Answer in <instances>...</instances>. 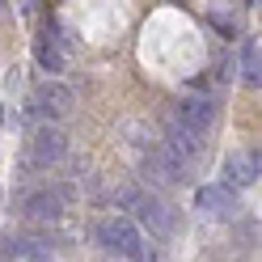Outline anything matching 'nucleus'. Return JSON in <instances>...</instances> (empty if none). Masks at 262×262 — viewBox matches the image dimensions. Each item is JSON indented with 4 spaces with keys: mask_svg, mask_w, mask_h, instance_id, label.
<instances>
[{
    "mask_svg": "<svg viewBox=\"0 0 262 262\" xmlns=\"http://www.w3.org/2000/svg\"><path fill=\"white\" fill-rule=\"evenodd\" d=\"M38 63H42V68H47V72H51V76H55V72L63 68V55H59V51H55V47H51V42H47V38H42V42H38Z\"/></svg>",
    "mask_w": 262,
    "mask_h": 262,
    "instance_id": "nucleus-13",
    "label": "nucleus"
},
{
    "mask_svg": "<svg viewBox=\"0 0 262 262\" xmlns=\"http://www.w3.org/2000/svg\"><path fill=\"white\" fill-rule=\"evenodd\" d=\"M0 5H5V0H0Z\"/></svg>",
    "mask_w": 262,
    "mask_h": 262,
    "instance_id": "nucleus-14",
    "label": "nucleus"
},
{
    "mask_svg": "<svg viewBox=\"0 0 262 262\" xmlns=\"http://www.w3.org/2000/svg\"><path fill=\"white\" fill-rule=\"evenodd\" d=\"M258 63H262V51H258V38H250L241 47V80L245 85H254L258 89V80H262V72H258Z\"/></svg>",
    "mask_w": 262,
    "mask_h": 262,
    "instance_id": "nucleus-11",
    "label": "nucleus"
},
{
    "mask_svg": "<svg viewBox=\"0 0 262 262\" xmlns=\"http://www.w3.org/2000/svg\"><path fill=\"white\" fill-rule=\"evenodd\" d=\"M34 102H38V110H47V114H63L68 102H72V93L63 89V85H42V89L34 93Z\"/></svg>",
    "mask_w": 262,
    "mask_h": 262,
    "instance_id": "nucleus-9",
    "label": "nucleus"
},
{
    "mask_svg": "<svg viewBox=\"0 0 262 262\" xmlns=\"http://www.w3.org/2000/svg\"><path fill=\"white\" fill-rule=\"evenodd\" d=\"M59 157H63V136H59L55 127L38 131V136H34V161L47 165V161H59Z\"/></svg>",
    "mask_w": 262,
    "mask_h": 262,
    "instance_id": "nucleus-8",
    "label": "nucleus"
},
{
    "mask_svg": "<svg viewBox=\"0 0 262 262\" xmlns=\"http://www.w3.org/2000/svg\"><path fill=\"white\" fill-rule=\"evenodd\" d=\"M182 161H178L169 148H165V144H161V148L157 152H148V161H144V173H148L152 178V182H161V186H169V182H178V178H182Z\"/></svg>",
    "mask_w": 262,
    "mask_h": 262,
    "instance_id": "nucleus-4",
    "label": "nucleus"
},
{
    "mask_svg": "<svg viewBox=\"0 0 262 262\" xmlns=\"http://www.w3.org/2000/svg\"><path fill=\"white\" fill-rule=\"evenodd\" d=\"M178 119L186 127H194V131H207L211 119H216V102H211V97H186V102L178 106Z\"/></svg>",
    "mask_w": 262,
    "mask_h": 262,
    "instance_id": "nucleus-7",
    "label": "nucleus"
},
{
    "mask_svg": "<svg viewBox=\"0 0 262 262\" xmlns=\"http://www.w3.org/2000/svg\"><path fill=\"white\" fill-rule=\"evenodd\" d=\"M26 216H30V220H55V216H59V194H55V190L30 194V203H26Z\"/></svg>",
    "mask_w": 262,
    "mask_h": 262,
    "instance_id": "nucleus-10",
    "label": "nucleus"
},
{
    "mask_svg": "<svg viewBox=\"0 0 262 262\" xmlns=\"http://www.w3.org/2000/svg\"><path fill=\"white\" fill-rule=\"evenodd\" d=\"M199 144H203V131H194V127H186L182 119H178L173 127H169V140H165V148L182 161V165H190L194 157H199Z\"/></svg>",
    "mask_w": 262,
    "mask_h": 262,
    "instance_id": "nucleus-3",
    "label": "nucleus"
},
{
    "mask_svg": "<svg viewBox=\"0 0 262 262\" xmlns=\"http://www.w3.org/2000/svg\"><path fill=\"white\" fill-rule=\"evenodd\" d=\"M199 207L207 211V216H220V220H228V216H237V194H233V186H203L199 190Z\"/></svg>",
    "mask_w": 262,
    "mask_h": 262,
    "instance_id": "nucleus-6",
    "label": "nucleus"
},
{
    "mask_svg": "<svg viewBox=\"0 0 262 262\" xmlns=\"http://www.w3.org/2000/svg\"><path fill=\"white\" fill-rule=\"evenodd\" d=\"M123 203L127 211H136V216L152 228V233H169L173 228V216H169V207L165 203H157L152 194H140V190H123Z\"/></svg>",
    "mask_w": 262,
    "mask_h": 262,
    "instance_id": "nucleus-2",
    "label": "nucleus"
},
{
    "mask_svg": "<svg viewBox=\"0 0 262 262\" xmlns=\"http://www.w3.org/2000/svg\"><path fill=\"white\" fill-rule=\"evenodd\" d=\"M258 182V148L254 152H233L224 165V186H254Z\"/></svg>",
    "mask_w": 262,
    "mask_h": 262,
    "instance_id": "nucleus-5",
    "label": "nucleus"
},
{
    "mask_svg": "<svg viewBox=\"0 0 262 262\" xmlns=\"http://www.w3.org/2000/svg\"><path fill=\"white\" fill-rule=\"evenodd\" d=\"M97 241H102L110 254L127 258V262H140V258H148L144 233H140V228L131 224V220H123V216H110V220H102V224H97Z\"/></svg>",
    "mask_w": 262,
    "mask_h": 262,
    "instance_id": "nucleus-1",
    "label": "nucleus"
},
{
    "mask_svg": "<svg viewBox=\"0 0 262 262\" xmlns=\"http://www.w3.org/2000/svg\"><path fill=\"white\" fill-rule=\"evenodd\" d=\"M9 254H17V258H26V262H47V258H51V250H47L42 241H30V237L9 241Z\"/></svg>",
    "mask_w": 262,
    "mask_h": 262,
    "instance_id": "nucleus-12",
    "label": "nucleus"
}]
</instances>
